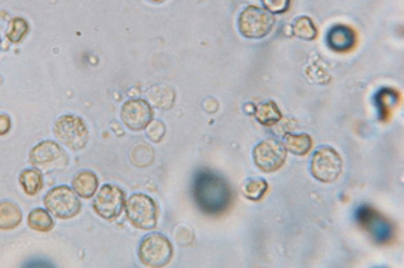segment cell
Wrapping results in <instances>:
<instances>
[{
  "mask_svg": "<svg viewBox=\"0 0 404 268\" xmlns=\"http://www.w3.org/2000/svg\"><path fill=\"white\" fill-rule=\"evenodd\" d=\"M166 134V127L161 121H152L146 127V135L152 143H161Z\"/></svg>",
  "mask_w": 404,
  "mask_h": 268,
  "instance_id": "24",
  "label": "cell"
},
{
  "mask_svg": "<svg viewBox=\"0 0 404 268\" xmlns=\"http://www.w3.org/2000/svg\"><path fill=\"white\" fill-rule=\"evenodd\" d=\"M28 34V23L24 18H12L9 21V25L6 29V38L14 42V45H18V42L23 41V38Z\"/></svg>",
  "mask_w": 404,
  "mask_h": 268,
  "instance_id": "23",
  "label": "cell"
},
{
  "mask_svg": "<svg viewBox=\"0 0 404 268\" xmlns=\"http://www.w3.org/2000/svg\"><path fill=\"white\" fill-rule=\"evenodd\" d=\"M254 109H256V106L251 104V103L246 104V107H244V110H246V113H250V114L254 113Z\"/></svg>",
  "mask_w": 404,
  "mask_h": 268,
  "instance_id": "27",
  "label": "cell"
},
{
  "mask_svg": "<svg viewBox=\"0 0 404 268\" xmlns=\"http://www.w3.org/2000/svg\"><path fill=\"white\" fill-rule=\"evenodd\" d=\"M72 189L82 199H90L99 189V179L91 170H81L72 179Z\"/></svg>",
  "mask_w": 404,
  "mask_h": 268,
  "instance_id": "14",
  "label": "cell"
},
{
  "mask_svg": "<svg viewBox=\"0 0 404 268\" xmlns=\"http://www.w3.org/2000/svg\"><path fill=\"white\" fill-rule=\"evenodd\" d=\"M46 210L60 220L76 217L81 211V201L72 188L59 185L52 188L43 198Z\"/></svg>",
  "mask_w": 404,
  "mask_h": 268,
  "instance_id": "2",
  "label": "cell"
},
{
  "mask_svg": "<svg viewBox=\"0 0 404 268\" xmlns=\"http://www.w3.org/2000/svg\"><path fill=\"white\" fill-rule=\"evenodd\" d=\"M312 176L322 184H333L343 173V158L333 147H319L311 162Z\"/></svg>",
  "mask_w": 404,
  "mask_h": 268,
  "instance_id": "7",
  "label": "cell"
},
{
  "mask_svg": "<svg viewBox=\"0 0 404 268\" xmlns=\"http://www.w3.org/2000/svg\"><path fill=\"white\" fill-rule=\"evenodd\" d=\"M253 114L256 116L258 122L263 126H273L282 119V113L275 101H265L256 106Z\"/></svg>",
  "mask_w": 404,
  "mask_h": 268,
  "instance_id": "17",
  "label": "cell"
},
{
  "mask_svg": "<svg viewBox=\"0 0 404 268\" xmlns=\"http://www.w3.org/2000/svg\"><path fill=\"white\" fill-rule=\"evenodd\" d=\"M262 3L271 14H285L290 9L291 0H262Z\"/></svg>",
  "mask_w": 404,
  "mask_h": 268,
  "instance_id": "25",
  "label": "cell"
},
{
  "mask_svg": "<svg viewBox=\"0 0 404 268\" xmlns=\"http://www.w3.org/2000/svg\"><path fill=\"white\" fill-rule=\"evenodd\" d=\"M147 99L159 109H171L175 101V94L165 85H156V87L147 91Z\"/></svg>",
  "mask_w": 404,
  "mask_h": 268,
  "instance_id": "19",
  "label": "cell"
},
{
  "mask_svg": "<svg viewBox=\"0 0 404 268\" xmlns=\"http://www.w3.org/2000/svg\"><path fill=\"white\" fill-rule=\"evenodd\" d=\"M284 147L294 156H306L313 147L312 138L307 134H287L284 135Z\"/></svg>",
  "mask_w": 404,
  "mask_h": 268,
  "instance_id": "16",
  "label": "cell"
},
{
  "mask_svg": "<svg viewBox=\"0 0 404 268\" xmlns=\"http://www.w3.org/2000/svg\"><path fill=\"white\" fill-rule=\"evenodd\" d=\"M191 192L197 207L209 216L225 212L232 204V191L227 180L207 169L197 171Z\"/></svg>",
  "mask_w": 404,
  "mask_h": 268,
  "instance_id": "1",
  "label": "cell"
},
{
  "mask_svg": "<svg viewBox=\"0 0 404 268\" xmlns=\"http://www.w3.org/2000/svg\"><path fill=\"white\" fill-rule=\"evenodd\" d=\"M275 25V18L267 9L247 6L238 16V31L246 38H265Z\"/></svg>",
  "mask_w": 404,
  "mask_h": 268,
  "instance_id": "6",
  "label": "cell"
},
{
  "mask_svg": "<svg viewBox=\"0 0 404 268\" xmlns=\"http://www.w3.org/2000/svg\"><path fill=\"white\" fill-rule=\"evenodd\" d=\"M21 221H23V212L16 204L0 201V230H12L19 226Z\"/></svg>",
  "mask_w": 404,
  "mask_h": 268,
  "instance_id": "15",
  "label": "cell"
},
{
  "mask_svg": "<svg viewBox=\"0 0 404 268\" xmlns=\"http://www.w3.org/2000/svg\"><path fill=\"white\" fill-rule=\"evenodd\" d=\"M326 42L334 51H338V53L350 51L356 45V34L350 27L338 24L328 31Z\"/></svg>",
  "mask_w": 404,
  "mask_h": 268,
  "instance_id": "13",
  "label": "cell"
},
{
  "mask_svg": "<svg viewBox=\"0 0 404 268\" xmlns=\"http://www.w3.org/2000/svg\"><path fill=\"white\" fill-rule=\"evenodd\" d=\"M174 256V246L165 234H147L138 248V258L147 267H165Z\"/></svg>",
  "mask_w": 404,
  "mask_h": 268,
  "instance_id": "5",
  "label": "cell"
},
{
  "mask_svg": "<svg viewBox=\"0 0 404 268\" xmlns=\"http://www.w3.org/2000/svg\"><path fill=\"white\" fill-rule=\"evenodd\" d=\"M12 130V121L6 113H0V136L9 134V131Z\"/></svg>",
  "mask_w": 404,
  "mask_h": 268,
  "instance_id": "26",
  "label": "cell"
},
{
  "mask_svg": "<svg viewBox=\"0 0 404 268\" xmlns=\"http://www.w3.org/2000/svg\"><path fill=\"white\" fill-rule=\"evenodd\" d=\"M253 160L265 173L278 171L287 160V149L284 144L275 138L263 139L253 149Z\"/></svg>",
  "mask_w": 404,
  "mask_h": 268,
  "instance_id": "10",
  "label": "cell"
},
{
  "mask_svg": "<svg viewBox=\"0 0 404 268\" xmlns=\"http://www.w3.org/2000/svg\"><path fill=\"white\" fill-rule=\"evenodd\" d=\"M291 29H293V36L306 41H312L317 37V28L309 16L297 18L291 25Z\"/></svg>",
  "mask_w": 404,
  "mask_h": 268,
  "instance_id": "22",
  "label": "cell"
},
{
  "mask_svg": "<svg viewBox=\"0 0 404 268\" xmlns=\"http://www.w3.org/2000/svg\"><path fill=\"white\" fill-rule=\"evenodd\" d=\"M150 2H155V3H161V2H164V0H150Z\"/></svg>",
  "mask_w": 404,
  "mask_h": 268,
  "instance_id": "28",
  "label": "cell"
},
{
  "mask_svg": "<svg viewBox=\"0 0 404 268\" xmlns=\"http://www.w3.org/2000/svg\"><path fill=\"white\" fill-rule=\"evenodd\" d=\"M30 163L34 169L50 173V171H58L67 169L68 156L63 151L62 147L55 141H41L36 147L31 148L30 151Z\"/></svg>",
  "mask_w": 404,
  "mask_h": 268,
  "instance_id": "8",
  "label": "cell"
},
{
  "mask_svg": "<svg viewBox=\"0 0 404 268\" xmlns=\"http://www.w3.org/2000/svg\"><path fill=\"white\" fill-rule=\"evenodd\" d=\"M357 220L366 229L377 242H385L391 238V228L390 223L382 219L379 214L369 207H361L357 210Z\"/></svg>",
  "mask_w": 404,
  "mask_h": 268,
  "instance_id": "12",
  "label": "cell"
},
{
  "mask_svg": "<svg viewBox=\"0 0 404 268\" xmlns=\"http://www.w3.org/2000/svg\"><path fill=\"white\" fill-rule=\"evenodd\" d=\"M28 228L33 229L36 232H41V233H46L50 232L55 226V223H53V219L50 216V212L45 208H34L28 214Z\"/></svg>",
  "mask_w": 404,
  "mask_h": 268,
  "instance_id": "20",
  "label": "cell"
},
{
  "mask_svg": "<svg viewBox=\"0 0 404 268\" xmlns=\"http://www.w3.org/2000/svg\"><path fill=\"white\" fill-rule=\"evenodd\" d=\"M125 206V192L116 185L104 184L96 192L93 201V210L99 217L104 220H115L121 216Z\"/></svg>",
  "mask_w": 404,
  "mask_h": 268,
  "instance_id": "9",
  "label": "cell"
},
{
  "mask_svg": "<svg viewBox=\"0 0 404 268\" xmlns=\"http://www.w3.org/2000/svg\"><path fill=\"white\" fill-rule=\"evenodd\" d=\"M268 182L262 178H250L241 188L243 195L250 201H260L268 192Z\"/></svg>",
  "mask_w": 404,
  "mask_h": 268,
  "instance_id": "21",
  "label": "cell"
},
{
  "mask_svg": "<svg viewBox=\"0 0 404 268\" xmlns=\"http://www.w3.org/2000/svg\"><path fill=\"white\" fill-rule=\"evenodd\" d=\"M19 185L23 186L27 195L33 197L43 188V176L37 169H25L19 175Z\"/></svg>",
  "mask_w": 404,
  "mask_h": 268,
  "instance_id": "18",
  "label": "cell"
},
{
  "mask_svg": "<svg viewBox=\"0 0 404 268\" xmlns=\"http://www.w3.org/2000/svg\"><path fill=\"white\" fill-rule=\"evenodd\" d=\"M53 132L59 143L68 147L72 151H80L87 145L89 131L80 116L77 114H63L55 123Z\"/></svg>",
  "mask_w": 404,
  "mask_h": 268,
  "instance_id": "3",
  "label": "cell"
},
{
  "mask_svg": "<svg viewBox=\"0 0 404 268\" xmlns=\"http://www.w3.org/2000/svg\"><path fill=\"white\" fill-rule=\"evenodd\" d=\"M0 47H2V38H0Z\"/></svg>",
  "mask_w": 404,
  "mask_h": 268,
  "instance_id": "29",
  "label": "cell"
},
{
  "mask_svg": "<svg viewBox=\"0 0 404 268\" xmlns=\"http://www.w3.org/2000/svg\"><path fill=\"white\" fill-rule=\"evenodd\" d=\"M125 212L134 228L153 230L157 224V206L155 199L144 194H133L125 199Z\"/></svg>",
  "mask_w": 404,
  "mask_h": 268,
  "instance_id": "4",
  "label": "cell"
},
{
  "mask_svg": "<svg viewBox=\"0 0 404 268\" xmlns=\"http://www.w3.org/2000/svg\"><path fill=\"white\" fill-rule=\"evenodd\" d=\"M121 121L130 131H143L153 121V109L143 99H131L122 104Z\"/></svg>",
  "mask_w": 404,
  "mask_h": 268,
  "instance_id": "11",
  "label": "cell"
}]
</instances>
